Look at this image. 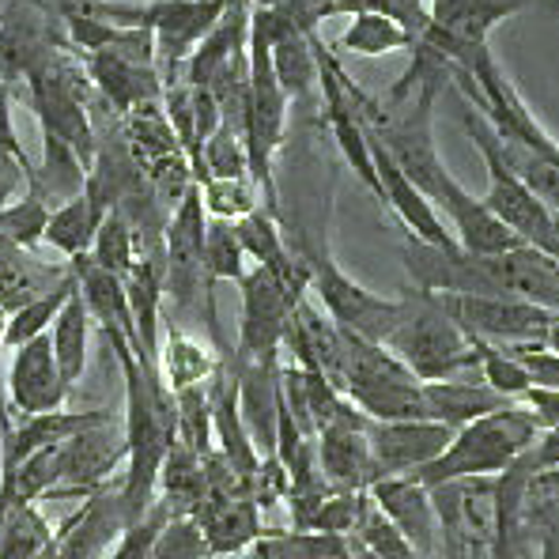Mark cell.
I'll list each match as a JSON object with an SVG mask.
<instances>
[{
  "label": "cell",
  "instance_id": "1",
  "mask_svg": "<svg viewBox=\"0 0 559 559\" xmlns=\"http://www.w3.org/2000/svg\"><path fill=\"white\" fill-rule=\"evenodd\" d=\"M401 258L416 292L522 299L559 318V261L533 246L503 253H468L462 246H427L405 235Z\"/></svg>",
  "mask_w": 559,
  "mask_h": 559
},
{
  "label": "cell",
  "instance_id": "2",
  "mask_svg": "<svg viewBox=\"0 0 559 559\" xmlns=\"http://www.w3.org/2000/svg\"><path fill=\"white\" fill-rule=\"evenodd\" d=\"M204 227H209V216H204L201 186H193L182 197V204L167 212V227H163V250H167L163 307H170L167 318H175L178 325L186 318L204 314V325L212 333V352L224 359L231 352H224V333L216 325V292L204 276Z\"/></svg>",
  "mask_w": 559,
  "mask_h": 559
},
{
  "label": "cell",
  "instance_id": "3",
  "mask_svg": "<svg viewBox=\"0 0 559 559\" xmlns=\"http://www.w3.org/2000/svg\"><path fill=\"white\" fill-rule=\"evenodd\" d=\"M537 435H540L537 416H533L522 401H514V405L499 408V413L457 427L450 447L413 476L424 488H439V484H450V480H468V476H499L537 442Z\"/></svg>",
  "mask_w": 559,
  "mask_h": 559
},
{
  "label": "cell",
  "instance_id": "4",
  "mask_svg": "<svg viewBox=\"0 0 559 559\" xmlns=\"http://www.w3.org/2000/svg\"><path fill=\"white\" fill-rule=\"evenodd\" d=\"M382 348H390L419 382L462 378L480 364V344L468 341L462 329L450 322L435 295L416 292V287L401 295V318Z\"/></svg>",
  "mask_w": 559,
  "mask_h": 559
},
{
  "label": "cell",
  "instance_id": "5",
  "mask_svg": "<svg viewBox=\"0 0 559 559\" xmlns=\"http://www.w3.org/2000/svg\"><path fill=\"white\" fill-rule=\"evenodd\" d=\"M344 382L341 393L364 419L393 424V419H427L424 382L393 356L390 348L344 333Z\"/></svg>",
  "mask_w": 559,
  "mask_h": 559
},
{
  "label": "cell",
  "instance_id": "6",
  "mask_svg": "<svg viewBox=\"0 0 559 559\" xmlns=\"http://www.w3.org/2000/svg\"><path fill=\"white\" fill-rule=\"evenodd\" d=\"M302 261L310 273V292L318 295L322 310L333 318L344 333H356L364 341L385 344V336L393 333L401 318V299H385V295L367 292L364 284H356L341 265L333 261L325 242H302Z\"/></svg>",
  "mask_w": 559,
  "mask_h": 559
},
{
  "label": "cell",
  "instance_id": "7",
  "mask_svg": "<svg viewBox=\"0 0 559 559\" xmlns=\"http://www.w3.org/2000/svg\"><path fill=\"white\" fill-rule=\"evenodd\" d=\"M439 514V556L442 559H496L499 545V503L496 476H468L431 488Z\"/></svg>",
  "mask_w": 559,
  "mask_h": 559
},
{
  "label": "cell",
  "instance_id": "8",
  "mask_svg": "<svg viewBox=\"0 0 559 559\" xmlns=\"http://www.w3.org/2000/svg\"><path fill=\"white\" fill-rule=\"evenodd\" d=\"M238 292H242V314H238V344L231 359H280L287 322L307 292L261 265H250V273L238 280Z\"/></svg>",
  "mask_w": 559,
  "mask_h": 559
},
{
  "label": "cell",
  "instance_id": "9",
  "mask_svg": "<svg viewBox=\"0 0 559 559\" xmlns=\"http://www.w3.org/2000/svg\"><path fill=\"white\" fill-rule=\"evenodd\" d=\"M431 295V292H427ZM447 318L454 322L468 341L480 344H537L556 325V314L533 307L522 299H491V295H435Z\"/></svg>",
  "mask_w": 559,
  "mask_h": 559
},
{
  "label": "cell",
  "instance_id": "10",
  "mask_svg": "<svg viewBox=\"0 0 559 559\" xmlns=\"http://www.w3.org/2000/svg\"><path fill=\"white\" fill-rule=\"evenodd\" d=\"M126 465V431L121 419L110 424H95L76 431L57 447V488L49 499H69V496H92L106 488Z\"/></svg>",
  "mask_w": 559,
  "mask_h": 559
},
{
  "label": "cell",
  "instance_id": "11",
  "mask_svg": "<svg viewBox=\"0 0 559 559\" xmlns=\"http://www.w3.org/2000/svg\"><path fill=\"white\" fill-rule=\"evenodd\" d=\"M454 439V427L435 424V419H393V424H374L367 419V447L378 480L385 476H413L427 468Z\"/></svg>",
  "mask_w": 559,
  "mask_h": 559
},
{
  "label": "cell",
  "instance_id": "12",
  "mask_svg": "<svg viewBox=\"0 0 559 559\" xmlns=\"http://www.w3.org/2000/svg\"><path fill=\"white\" fill-rule=\"evenodd\" d=\"M8 408H15L12 416H43L57 413L69 401V385L61 378V367L53 359V344L49 333L35 336V341L12 348L8 359Z\"/></svg>",
  "mask_w": 559,
  "mask_h": 559
},
{
  "label": "cell",
  "instance_id": "13",
  "mask_svg": "<svg viewBox=\"0 0 559 559\" xmlns=\"http://www.w3.org/2000/svg\"><path fill=\"white\" fill-rule=\"evenodd\" d=\"M367 140H371L374 175H378V186H382V204L401 219L405 235H413L427 246H457L454 231H447V219H442L439 212H435V204L408 182V175L393 163V155L385 152L371 133H367Z\"/></svg>",
  "mask_w": 559,
  "mask_h": 559
},
{
  "label": "cell",
  "instance_id": "14",
  "mask_svg": "<svg viewBox=\"0 0 559 559\" xmlns=\"http://www.w3.org/2000/svg\"><path fill=\"white\" fill-rule=\"evenodd\" d=\"M367 496H371L378 511L405 533L408 545L419 556H439V514H435L431 503V488H424L416 476H385V480H374L367 488Z\"/></svg>",
  "mask_w": 559,
  "mask_h": 559
},
{
  "label": "cell",
  "instance_id": "15",
  "mask_svg": "<svg viewBox=\"0 0 559 559\" xmlns=\"http://www.w3.org/2000/svg\"><path fill=\"white\" fill-rule=\"evenodd\" d=\"M126 511L118 499V480L92 491L76 514L57 530V559H98L110 552L114 540L126 533Z\"/></svg>",
  "mask_w": 559,
  "mask_h": 559
},
{
  "label": "cell",
  "instance_id": "16",
  "mask_svg": "<svg viewBox=\"0 0 559 559\" xmlns=\"http://www.w3.org/2000/svg\"><path fill=\"white\" fill-rule=\"evenodd\" d=\"M318 468L325 484L336 491H367L378 480L371 447H367V419H348V424L325 427L314 435Z\"/></svg>",
  "mask_w": 559,
  "mask_h": 559
},
{
  "label": "cell",
  "instance_id": "17",
  "mask_svg": "<svg viewBox=\"0 0 559 559\" xmlns=\"http://www.w3.org/2000/svg\"><path fill=\"white\" fill-rule=\"evenodd\" d=\"M197 522L209 540L212 559H235L246 548H253L265 533L261 525V507L253 503V496H204L197 507Z\"/></svg>",
  "mask_w": 559,
  "mask_h": 559
},
{
  "label": "cell",
  "instance_id": "18",
  "mask_svg": "<svg viewBox=\"0 0 559 559\" xmlns=\"http://www.w3.org/2000/svg\"><path fill=\"white\" fill-rule=\"evenodd\" d=\"M110 419H118V416L106 413V408H80V413L57 408V413H43V416H15L12 431L0 439V473L20 465L23 457H31L35 450L61 447L64 439H72V435L84 431V427L110 424Z\"/></svg>",
  "mask_w": 559,
  "mask_h": 559
},
{
  "label": "cell",
  "instance_id": "19",
  "mask_svg": "<svg viewBox=\"0 0 559 559\" xmlns=\"http://www.w3.org/2000/svg\"><path fill=\"white\" fill-rule=\"evenodd\" d=\"M72 273H76V292L84 299L92 325H98L103 333H121L129 344L136 348V329H133V310H129V295H126V280L98 269L92 258L72 261Z\"/></svg>",
  "mask_w": 559,
  "mask_h": 559
},
{
  "label": "cell",
  "instance_id": "20",
  "mask_svg": "<svg viewBox=\"0 0 559 559\" xmlns=\"http://www.w3.org/2000/svg\"><path fill=\"white\" fill-rule=\"evenodd\" d=\"M253 20L261 23L269 38V57H273V72L284 87L287 98H307L318 87V57L307 35H295V31L273 23L269 12H253Z\"/></svg>",
  "mask_w": 559,
  "mask_h": 559
},
{
  "label": "cell",
  "instance_id": "21",
  "mask_svg": "<svg viewBox=\"0 0 559 559\" xmlns=\"http://www.w3.org/2000/svg\"><path fill=\"white\" fill-rule=\"evenodd\" d=\"M219 356L212 348H204L201 341L186 333L175 318L163 314V336H159V374L167 382L170 393L193 390V385H209V378L216 374Z\"/></svg>",
  "mask_w": 559,
  "mask_h": 559
},
{
  "label": "cell",
  "instance_id": "22",
  "mask_svg": "<svg viewBox=\"0 0 559 559\" xmlns=\"http://www.w3.org/2000/svg\"><path fill=\"white\" fill-rule=\"evenodd\" d=\"M424 405L427 419L447 427H465L480 416H491L499 408L514 405V401L499 397L491 385L484 382H462V378H447V382H424Z\"/></svg>",
  "mask_w": 559,
  "mask_h": 559
},
{
  "label": "cell",
  "instance_id": "23",
  "mask_svg": "<svg viewBox=\"0 0 559 559\" xmlns=\"http://www.w3.org/2000/svg\"><path fill=\"white\" fill-rule=\"evenodd\" d=\"M69 269H72V261L64 269H49L43 261H35L31 250L0 238V307H4L8 314H15V310L27 307L31 299L46 295Z\"/></svg>",
  "mask_w": 559,
  "mask_h": 559
},
{
  "label": "cell",
  "instance_id": "24",
  "mask_svg": "<svg viewBox=\"0 0 559 559\" xmlns=\"http://www.w3.org/2000/svg\"><path fill=\"white\" fill-rule=\"evenodd\" d=\"M155 499L167 507L170 514H197L204 499V462L193 447H186L175 435L159 465V480H155Z\"/></svg>",
  "mask_w": 559,
  "mask_h": 559
},
{
  "label": "cell",
  "instance_id": "25",
  "mask_svg": "<svg viewBox=\"0 0 559 559\" xmlns=\"http://www.w3.org/2000/svg\"><path fill=\"white\" fill-rule=\"evenodd\" d=\"M87 175H92V167H87V163L80 159V155L72 152V147L64 144V140L43 133V167L35 170V178L27 182V189L43 193L46 201L57 209V204L84 197Z\"/></svg>",
  "mask_w": 559,
  "mask_h": 559
},
{
  "label": "cell",
  "instance_id": "26",
  "mask_svg": "<svg viewBox=\"0 0 559 559\" xmlns=\"http://www.w3.org/2000/svg\"><path fill=\"white\" fill-rule=\"evenodd\" d=\"M49 344H53V359L61 367L64 385H76L87 371V348H92V314H87L80 292L69 295L61 314L49 325Z\"/></svg>",
  "mask_w": 559,
  "mask_h": 559
},
{
  "label": "cell",
  "instance_id": "27",
  "mask_svg": "<svg viewBox=\"0 0 559 559\" xmlns=\"http://www.w3.org/2000/svg\"><path fill=\"white\" fill-rule=\"evenodd\" d=\"M0 559H57V530L43 518L38 503H12L8 499Z\"/></svg>",
  "mask_w": 559,
  "mask_h": 559
},
{
  "label": "cell",
  "instance_id": "28",
  "mask_svg": "<svg viewBox=\"0 0 559 559\" xmlns=\"http://www.w3.org/2000/svg\"><path fill=\"white\" fill-rule=\"evenodd\" d=\"M98 224H103V212H98L84 193V197H76V201H64L49 212L43 242L53 246L57 253H64L69 261H80L92 253Z\"/></svg>",
  "mask_w": 559,
  "mask_h": 559
},
{
  "label": "cell",
  "instance_id": "29",
  "mask_svg": "<svg viewBox=\"0 0 559 559\" xmlns=\"http://www.w3.org/2000/svg\"><path fill=\"white\" fill-rule=\"evenodd\" d=\"M416 38L408 35L405 27H397L393 20L378 12H356L341 38H336V49L356 57H385V53H401V49H413Z\"/></svg>",
  "mask_w": 559,
  "mask_h": 559
},
{
  "label": "cell",
  "instance_id": "30",
  "mask_svg": "<svg viewBox=\"0 0 559 559\" xmlns=\"http://www.w3.org/2000/svg\"><path fill=\"white\" fill-rule=\"evenodd\" d=\"M76 292V273H64L57 280L53 287H49L46 295H38V299H31L27 307H20L15 314H8V352L20 348V344L35 341V336L49 333V325H53V318L61 314V307L69 302V295Z\"/></svg>",
  "mask_w": 559,
  "mask_h": 559
},
{
  "label": "cell",
  "instance_id": "31",
  "mask_svg": "<svg viewBox=\"0 0 559 559\" xmlns=\"http://www.w3.org/2000/svg\"><path fill=\"white\" fill-rule=\"evenodd\" d=\"M246 273H250V261H246V250L235 235V224L209 219V227H204V276H209V284L216 287L224 280L238 284Z\"/></svg>",
  "mask_w": 559,
  "mask_h": 559
},
{
  "label": "cell",
  "instance_id": "32",
  "mask_svg": "<svg viewBox=\"0 0 559 559\" xmlns=\"http://www.w3.org/2000/svg\"><path fill=\"white\" fill-rule=\"evenodd\" d=\"M204 178H224V182H246L250 178V159H246V144L238 129L219 126L201 144V175H197V186Z\"/></svg>",
  "mask_w": 559,
  "mask_h": 559
},
{
  "label": "cell",
  "instance_id": "33",
  "mask_svg": "<svg viewBox=\"0 0 559 559\" xmlns=\"http://www.w3.org/2000/svg\"><path fill=\"white\" fill-rule=\"evenodd\" d=\"M348 537H356L359 545L378 559H424L413 545H408L405 533H401L397 525H393L390 518L371 503V496H367L364 507H359V522Z\"/></svg>",
  "mask_w": 559,
  "mask_h": 559
},
{
  "label": "cell",
  "instance_id": "34",
  "mask_svg": "<svg viewBox=\"0 0 559 559\" xmlns=\"http://www.w3.org/2000/svg\"><path fill=\"white\" fill-rule=\"evenodd\" d=\"M87 258L95 261L98 269L114 276H126L133 269V258H136V231L129 227V219L121 212H106L103 224L95 231V242H92V253Z\"/></svg>",
  "mask_w": 559,
  "mask_h": 559
},
{
  "label": "cell",
  "instance_id": "35",
  "mask_svg": "<svg viewBox=\"0 0 559 559\" xmlns=\"http://www.w3.org/2000/svg\"><path fill=\"white\" fill-rule=\"evenodd\" d=\"M201 201L204 216L224 219V224H238L242 216H250L258 204V186L246 178V182H224V178H204L201 182Z\"/></svg>",
  "mask_w": 559,
  "mask_h": 559
},
{
  "label": "cell",
  "instance_id": "36",
  "mask_svg": "<svg viewBox=\"0 0 559 559\" xmlns=\"http://www.w3.org/2000/svg\"><path fill=\"white\" fill-rule=\"evenodd\" d=\"M175 413H178V439L193 447L201 457L216 450L212 442V416H209V385H193V390L175 393Z\"/></svg>",
  "mask_w": 559,
  "mask_h": 559
},
{
  "label": "cell",
  "instance_id": "37",
  "mask_svg": "<svg viewBox=\"0 0 559 559\" xmlns=\"http://www.w3.org/2000/svg\"><path fill=\"white\" fill-rule=\"evenodd\" d=\"M476 344H480V341H476ZM476 371H480L484 385H491V390H496L499 397H507V401H522L525 393L533 390L525 367L518 364L507 348H496V344H480V364H476Z\"/></svg>",
  "mask_w": 559,
  "mask_h": 559
},
{
  "label": "cell",
  "instance_id": "38",
  "mask_svg": "<svg viewBox=\"0 0 559 559\" xmlns=\"http://www.w3.org/2000/svg\"><path fill=\"white\" fill-rule=\"evenodd\" d=\"M147 559H212L201 522L193 514H170Z\"/></svg>",
  "mask_w": 559,
  "mask_h": 559
},
{
  "label": "cell",
  "instance_id": "39",
  "mask_svg": "<svg viewBox=\"0 0 559 559\" xmlns=\"http://www.w3.org/2000/svg\"><path fill=\"white\" fill-rule=\"evenodd\" d=\"M167 518H170V511L155 499L152 511H147L144 518H136L133 525H126V533L114 540V548L106 559H147L155 548V540H159L163 525H167Z\"/></svg>",
  "mask_w": 559,
  "mask_h": 559
},
{
  "label": "cell",
  "instance_id": "40",
  "mask_svg": "<svg viewBox=\"0 0 559 559\" xmlns=\"http://www.w3.org/2000/svg\"><path fill=\"white\" fill-rule=\"evenodd\" d=\"M359 12H378L385 20H393L397 27H405L408 35L419 43L427 27H431V12H427V0H367Z\"/></svg>",
  "mask_w": 559,
  "mask_h": 559
},
{
  "label": "cell",
  "instance_id": "41",
  "mask_svg": "<svg viewBox=\"0 0 559 559\" xmlns=\"http://www.w3.org/2000/svg\"><path fill=\"white\" fill-rule=\"evenodd\" d=\"M0 152L12 155L15 163H20L23 170H27V182L35 178V167H31L27 152H23L20 144V133H15V121H12V87L0 80Z\"/></svg>",
  "mask_w": 559,
  "mask_h": 559
},
{
  "label": "cell",
  "instance_id": "42",
  "mask_svg": "<svg viewBox=\"0 0 559 559\" xmlns=\"http://www.w3.org/2000/svg\"><path fill=\"white\" fill-rule=\"evenodd\" d=\"M518 465H522L530 476L548 473V468H559V431H540L537 442L518 457Z\"/></svg>",
  "mask_w": 559,
  "mask_h": 559
},
{
  "label": "cell",
  "instance_id": "43",
  "mask_svg": "<svg viewBox=\"0 0 559 559\" xmlns=\"http://www.w3.org/2000/svg\"><path fill=\"white\" fill-rule=\"evenodd\" d=\"M27 193V170L12 159V155L0 152V204H12Z\"/></svg>",
  "mask_w": 559,
  "mask_h": 559
},
{
  "label": "cell",
  "instance_id": "44",
  "mask_svg": "<svg viewBox=\"0 0 559 559\" xmlns=\"http://www.w3.org/2000/svg\"><path fill=\"white\" fill-rule=\"evenodd\" d=\"M8 359L0 356V439L12 431V408H8Z\"/></svg>",
  "mask_w": 559,
  "mask_h": 559
},
{
  "label": "cell",
  "instance_id": "45",
  "mask_svg": "<svg viewBox=\"0 0 559 559\" xmlns=\"http://www.w3.org/2000/svg\"><path fill=\"white\" fill-rule=\"evenodd\" d=\"M537 559H559V537L556 533H545V540H540V556Z\"/></svg>",
  "mask_w": 559,
  "mask_h": 559
},
{
  "label": "cell",
  "instance_id": "46",
  "mask_svg": "<svg viewBox=\"0 0 559 559\" xmlns=\"http://www.w3.org/2000/svg\"><path fill=\"white\" fill-rule=\"evenodd\" d=\"M8 310L4 307H0V356H4L8 359Z\"/></svg>",
  "mask_w": 559,
  "mask_h": 559
},
{
  "label": "cell",
  "instance_id": "47",
  "mask_svg": "<svg viewBox=\"0 0 559 559\" xmlns=\"http://www.w3.org/2000/svg\"><path fill=\"white\" fill-rule=\"evenodd\" d=\"M348 552H352V559H378V556H371V552H367V548L359 545L356 537H348Z\"/></svg>",
  "mask_w": 559,
  "mask_h": 559
},
{
  "label": "cell",
  "instance_id": "48",
  "mask_svg": "<svg viewBox=\"0 0 559 559\" xmlns=\"http://www.w3.org/2000/svg\"><path fill=\"white\" fill-rule=\"evenodd\" d=\"M4 514H8V496L0 491V533H4Z\"/></svg>",
  "mask_w": 559,
  "mask_h": 559
},
{
  "label": "cell",
  "instance_id": "49",
  "mask_svg": "<svg viewBox=\"0 0 559 559\" xmlns=\"http://www.w3.org/2000/svg\"><path fill=\"white\" fill-rule=\"evenodd\" d=\"M540 8H545V12H552V15H559V0H540Z\"/></svg>",
  "mask_w": 559,
  "mask_h": 559
},
{
  "label": "cell",
  "instance_id": "50",
  "mask_svg": "<svg viewBox=\"0 0 559 559\" xmlns=\"http://www.w3.org/2000/svg\"><path fill=\"white\" fill-rule=\"evenodd\" d=\"M201 4H216V8H227L231 0H201Z\"/></svg>",
  "mask_w": 559,
  "mask_h": 559
},
{
  "label": "cell",
  "instance_id": "51",
  "mask_svg": "<svg viewBox=\"0 0 559 559\" xmlns=\"http://www.w3.org/2000/svg\"><path fill=\"white\" fill-rule=\"evenodd\" d=\"M253 556H258V559H269L265 552H261V548H253Z\"/></svg>",
  "mask_w": 559,
  "mask_h": 559
}]
</instances>
